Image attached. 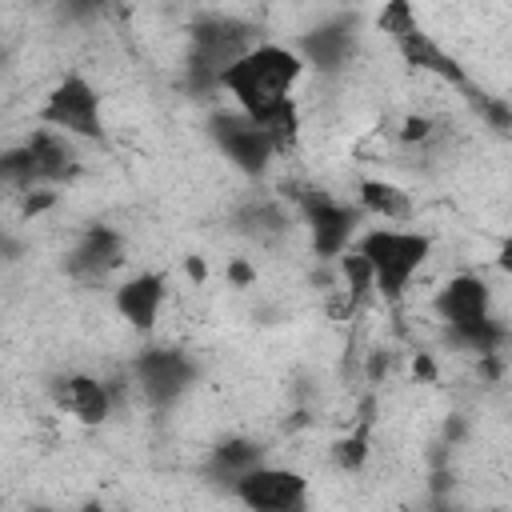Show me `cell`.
I'll list each match as a JSON object with an SVG mask.
<instances>
[{
	"label": "cell",
	"mask_w": 512,
	"mask_h": 512,
	"mask_svg": "<svg viewBox=\"0 0 512 512\" xmlns=\"http://www.w3.org/2000/svg\"><path fill=\"white\" fill-rule=\"evenodd\" d=\"M24 148H28V156H32L36 180H64V176L76 168V148H72L68 132H60V128H40V132H32V140H28Z\"/></svg>",
	"instance_id": "cell-12"
},
{
	"label": "cell",
	"mask_w": 512,
	"mask_h": 512,
	"mask_svg": "<svg viewBox=\"0 0 512 512\" xmlns=\"http://www.w3.org/2000/svg\"><path fill=\"white\" fill-rule=\"evenodd\" d=\"M496 264H500V272H508V276H512V236L500 244V252H496Z\"/></svg>",
	"instance_id": "cell-18"
},
{
	"label": "cell",
	"mask_w": 512,
	"mask_h": 512,
	"mask_svg": "<svg viewBox=\"0 0 512 512\" xmlns=\"http://www.w3.org/2000/svg\"><path fill=\"white\" fill-rule=\"evenodd\" d=\"M136 380H140V388L148 392V400L168 404V400H176V396L188 388L192 368H188V360H184L180 352L152 348V352L140 356V364H136Z\"/></svg>",
	"instance_id": "cell-8"
},
{
	"label": "cell",
	"mask_w": 512,
	"mask_h": 512,
	"mask_svg": "<svg viewBox=\"0 0 512 512\" xmlns=\"http://www.w3.org/2000/svg\"><path fill=\"white\" fill-rule=\"evenodd\" d=\"M396 48H400V56H404V64H412L416 72H428V76H436V80H444V84H464L468 76H464V68L424 32V28H416V32H408L404 40H396Z\"/></svg>",
	"instance_id": "cell-11"
},
{
	"label": "cell",
	"mask_w": 512,
	"mask_h": 512,
	"mask_svg": "<svg viewBox=\"0 0 512 512\" xmlns=\"http://www.w3.org/2000/svg\"><path fill=\"white\" fill-rule=\"evenodd\" d=\"M336 464L340 468H360L364 464V436H348L336 444Z\"/></svg>",
	"instance_id": "cell-16"
},
{
	"label": "cell",
	"mask_w": 512,
	"mask_h": 512,
	"mask_svg": "<svg viewBox=\"0 0 512 512\" xmlns=\"http://www.w3.org/2000/svg\"><path fill=\"white\" fill-rule=\"evenodd\" d=\"M428 132H432V120H428V116H408L400 136L412 144V140H428Z\"/></svg>",
	"instance_id": "cell-17"
},
{
	"label": "cell",
	"mask_w": 512,
	"mask_h": 512,
	"mask_svg": "<svg viewBox=\"0 0 512 512\" xmlns=\"http://www.w3.org/2000/svg\"><path fill=\"white\" fill-rule=\"evenodd\" d=\"M120 260V236L108 228H96L84 236V244L72 252V268L76 272H104Z\"/></svg>",
	"instance_id": "cell-14"
},
{
	"label": "cell",
	"mask_w": 512,
	"mask_h": 512,
	"mask_svg": "<svg viewBox=\"0 0 512 512\" xmlns=\"http://www.w3.org/2000/svg\"><path fill=\"white\" fill-rule=\"evenodd\" d=\"M236 496L248 504V508H264V512H288V508H300L304 504V492H308V480L300 472H288V468H272V464H256L248 468L244 476H236Z\"/></svg>",
	"instance_id": "cell-5"
},
{
	"label": "cell",
	"mask_w": 512,
	"mask_h": 512,
	"mask_svg": "<svg viewBox=\"0 0 512 512\" xmlns=\"http://www.w3.org/2000/svg\"><path fill=\"white\" fill-rule=\"evenodd\" d=\"M360 208L380 216V220H408L412 216V200L404 188L388 184V180H364L360 184Z\"/></svg>",
	"instance_id": "cell-13"
},
{
	"label": "cell",
	"mask_w": 512,
	"mask_h": 512,
	"mask_svg": "<svg viewBox=\"0 0 512 512\" xmlns=\"http://www.w3.org/2000/svg\"><path fill=\"white\" fill-rule=\"evenodd\" d=\"M436 308L440 316L448 320V332L468 344V348H480V352H492L496 340H500V328L492 320V292L480 276H452L440 296H436Z\"/></svg>",
	"instance_id": "cell-3"
},
{
	"label": "cell",
	"mask_w": 512,
	"mask_h": 512,
	"mask_svg": "<svg viewBox=\"0 0 512 512\" xmlns=\"http://www.w3.org/2000/svg\"><path fill=\"white\" fill-rule=\"evenodd\" d=\"M364 252V260L372 264V280L376 292H384L388 300L404 296V288L412 284V276L424 268L432 240L420 232H400V228H376L368 236H360L356 244Z\"/></svg>",
	"instance_id": "cell-2"
},
{
	"label": "cell",
	"mask_w": 512,
	"mask_h": 512,
	"mask_svg": "<svg viewBox=\"0 0 512 512\" xmlns=\"http://www.w3.org/2000/svg\"><path fill=\"white\" fill-rule=\"evenodd\" d=\"M40 120L48 128H60L68 136H88V140L104 132L100 128V96L84 76H64L48 92V100L40 108Z\"/></svg>",
	"instance_id": "cell-4"
},
{
	"label": "cell",
	"mask_w": 512,
	"mask_h": 512,
	"mask_svg": "<svg viewBox=\"0 0 512 512\" xmlns=\"http://www.w3.org/2000/svg\"><path fill=\"white\" fill-rule=\"evenodd\" d=\"M56 404L76 416L80 424H104L108 412H112V396H108V384L96 380V376H84V372H72L56 384Z\"/></svg>",
	"instance_id": "cell-10"
},
{
	"label": "cell",
	"mask_w": 512,
	"mask_h": 512,
	"mask_svg": "<svg viewBox=\"0 0 512 512\" xmlns=\"http://www.w3.org/2000/svg\"><path fill=\"white\" fill-rule=\"evenodd\" d=\"M376 28L396 44V40H404L408 32H416L420 24H416V8H412V0H384V8H380V16H376Z\"/></svg>",
	"instance_id": "cell-15"
},
{
	"label": "cell",
	"mask_w": 512,
	"mask_h": 512,
	"mask_svg": "<svg viewBox=\"0 0 512 512\" xmlns=\"http://www.w3.org/2000/svg\"><path fill=\"white\" fill-rule=\"evenodd\" d=\"M300 72H304V60L292 48L256 44V48H248L244 56H236L220 72V88L236 100V108L244 116H252L256 124H264L284 104H292V88H296Z\"/></svg>",
	"instance_id": "cell-1"
},
{
	"label": "cell",
	"mask_w": 512,
	"mask_h": 512,
	"mask_svg": "<svg viewBox=\"0 0 512 512\" xmlns=\"http://www.w3.org/2000/svg\"><path fill=\"white\" fill-rule=\"evenodd\" d=\"M160 308H164V280L156 272H140L116 288V312L136 332H152Z\"/></svg>",
	"instance_id": "cell-9"
},
{
	"label": "cell",
	"mask_w": 512,
	"mask_h": 512,
	"mask_svg": "<svg viewBox=\"0 0 512 512\" xmlns=\"http://www.w3.org/2000/svg\"><path fill=\"white\" fill-rule=\"evenodd\" d=\"M216 144H220V152L240 168V172H264L268 168V160L276 156V144H272V136L252 120V116H244L240 108L232 112V116H220L216 120Z\"/></svg>",
	"instance_id": "cell-6"
},
{
	"label": "cell",
	"mask_w": 512,
	"mask_h": 512,
	"mask_svg": "<svg viewBox=\"0 0 512 512\" xmlns=\"http://www.w3.org/2000/svg\"><path fill=\"white\" fill-rule=\"evenodd\" d=\"M304 212H308V228H312V244L320 256H336L344 252V244L352 240L356 232V212L348 204H336L332 196L316 192L304 200Z\"/></svg>",
	"instance_id": "cell-7"
}]
</instances>
